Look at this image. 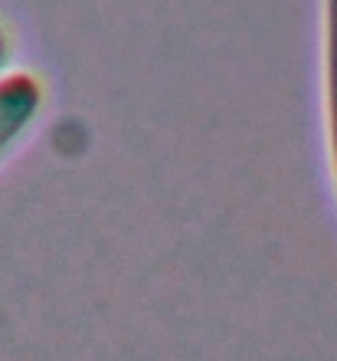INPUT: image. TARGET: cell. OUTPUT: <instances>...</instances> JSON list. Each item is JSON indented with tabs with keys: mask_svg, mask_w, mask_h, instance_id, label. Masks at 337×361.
<instances>
[{
	"mask_svg": "<svg viewBox=\"0 0 337 361\" xmlns=\"http://www.w3.org/2000/svg\"><path fill=\"white\" fill-rule=\"evenodd\" d=\"M43 109V86L30 73H10L0 79V158L13 148Z\"/></svg>",
	"mask_w": 337,
	"mask_h": 361,
	"instance_id": "1",
	"label": "cell"
},
{
	"mask_svg": "<svg viewBox=\"0 0 337 361\" xmlns=\"http://www.w3.org/2000/svg\"><path fill=\"white\" fill-rule=\"evenodd\" d=\"M7 59H10V39H7V33L0 30V69L7 66Z\"/></svg>",
	"mask_w": 337,
	"mask_h": 361,
	"instance_id": "3",
	"label": "cell"
},
{
	"mask_svg": "<svg viewBox=\"0 0 337 361\" xmlns=\"http://www.w3.org/2000/svg\"><path fill=\"white\" fill-rule=\"evenodd\" d=\"M324 122L337 180V0H324Z\"/></svg>",
	"mask_w": 337,
	"mask_h": 361,
	"instance_id": "2",
	"label": "cell"
}]
</instances>
